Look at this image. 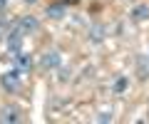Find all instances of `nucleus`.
Returning a JSON list of instances; mask_svg holds the SVG:
<instances>
[{"label": "nucleus", "mask_w": 149, "mask_h": 124, "mask_svg": "<svg viewBox=\"0 0 149 124\" xmlns=\"http://www.w3.org/2000/svg\"><path fill=\"white\" fill-rule=\"evenodd\" d=\"M8 5V0H0V12H3V8Z\"/></svg>", "instance_id": "obj_12"}, {"label": "nucleus", "mask_w": 149, "mask_h": 124, "mask_svg": "<svg viewBox=\"0 0 149 124\" xmlns=\"http://www.w3.org/2000/svg\"><path fill=\"white\" fill-rule=\"evenodd\" d=\"M0 82H3V87H5L8 92H17L20 89V82H22V72L20 70H10V72H5V75L0 77Z\"/></svg>", "instance_id": "obj_1"}, {"label": "nucleus", "mask_w": 149, "mask_h": 124, "mask_svg": "<svg viewBox=\"0 0 149 124\" xmlns=\"http://www.w3.org/2000/svg\"><path fill=\"white\" fill-rule=\"evenodd\" d=\"M60 60H62V57H60L57 50H50V52L42 55V67H45V70H52V67L60 65Z\"/></svg>", "instance_id": "obj_5"}, {"label": "nucleus", "mask_w": 149, "mask_h": 124, "mask_svg": "<svg viewBox=\"0 0 149 124\" xmlns=\"http://www.w3.org/2000/svg\"><path fill=\"white\" fill-rule=\"evenodd\" d=\"M132 20L134 22H142V20H149V5H137V8H132Z\"/></svg>", "instance_id": "obj_6"}, {"label": "nucleus", "mask_w": 149, "mask_h": 124, "mask_svg": "<svg viewBox=\"0 0 149 124\" xmlns=\"http://www.w3.org/2000/svg\"><path fill=\"white\" fill-rule=\"evenodd\" d=\"M127 87H129V80L124 75H119L117 80H114V85H112V92H114V94H122V92H127Z\"/></svg>", "instance_id": "obj_7"}, {"label": "nucleus", "mask_w": 149, "mask_h": 124, "mask_svg": "<svg viewBox=\"0 0 149 124\" xmlns=\"http://www.w3.org/2000/svg\"><path fill=\"white\" fill-rule=\"evenodd\" d=\"M97 122H112V114H109V112L100 114V117H97Z\"/></svg>", "instance_id": "obj_10"}, {"label": "nucleus", "mask_w": 149, "mask_h": 124, "mask_svg": "<svg viewBox=\"0 0 149 124\" xmlns=\"http://www.w3.org/2000/svg\"><path fill=\"white\" fill-rule=\"evenodd\" d=\"M8 25V17H3V15H0V27H5Z\"/></svg>", "instance_id": "obj_11"}, {"label": "nucleus", "mask_w": 149, "mask_h": 124, "mask_svg": "<svg viewBox=\"0 0 149 124\" xmlns=\"http://www.w3.org/2000/svg\"><path fill=\"white\" fill-rule=\"evenodd\" d=\"M20 109L17 107H3L0 109V122H8V124H15V122H20Z\"/></svg>", "instance_id": "obj_3"}, {"label": "nucleus", "mask_w": 149, "mask_h": 124, "mask_svg": "<svg viewBox=\"0 0 149 124\" xmlns=\"http://www.w3.org/2000/svg\"><path fill=\"white\" fill-rule=\"evenodd\" d=\"M8 50H10L13 55L22 52V33L20 30H13V33L8 35Z\"/></svg>", "instance_id": "obj_2"}, {"label": "nucleus", "mask_w": 149, "mask_h": 124, "mask_svg": "<svg viewBox=\"0 0 149 124\" xmlns=\"http://www.w3.org/2000/svg\"><path fill=\"white\" fill-rule=\"evenodd\" d=\"M25 3H30V5H32V3H37V0H25Z\"/></svg>", "instance_id": "obj_13"}, {"label": "nucleus", "mask_w": 149, "mask_h": 124, "mask_svg": "<svg viewBox=\"0 0 149 124\" xmlns=\"http://www.w3.org/2000/svg\"><path fill=\"white\" fill-rule=\"evenodd\" d=\"M45 12H47L50 17H55V20H57V17H62V15H65V5H62V3H52V5H50Z\"/></svg>", "instance_id": "obj_9"}, {"label": "nucleus", "mask_w": 149, "mask_h": 124, "mask_svg": "<svg viewBox=\"0 0 149 124\" xmlns=\"http://www.w3.org/2000/svg\"><path fill=\"white\" fill-rule=\"evenodd\" d=\"M13 57H15V62H17V70H30V55H25V52H17V55H13Z\"/></svg>", "instance_id": "obj_8"}, {"label": "nucleus", "mask_w": 149, "mask_h": 124, "mask_svg": "<svg viewBox=\"0 0 149 124\" xmlns=\"http://www.w3.org/2000/svg\"><path fill=\"white\" fill-rule=\"evenodd\" d=\"M17 30H20V33H25V35L35 33V30H37V20H35V17H30V15L20 17V20H17Z\"/></svg>", "instance_id": "obj_4"}]
</instances>
